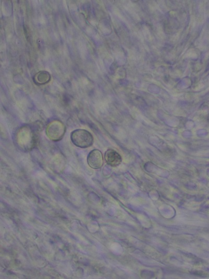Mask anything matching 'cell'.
Returning <instances> with one entry per match:
<instances>
[{"mask_svg": "<svg viewBox=\"0 0 209 279\" xmlns=\"http://www.w3.org/2000/svg\"><path fill=\"white\" fill-rule=\"evenodd\" d=\"M65 132V127L60 122L51 123L46 128V134L53 141L61 140Z\"/></svg>", "mask_w": 209, "mask_h": 279, "instance_id": "obj_3", "label": "cell"}, {"mask_svg": "<svg viewBox=\"0 0 209 279\" xmlns=\"http://www.w3.org/2000/svg\"><path fill=\"white\" fill-rule=\"evenodd\" d=\"M88 163L89 166L94 170H99L103 164V155L98 149L90 152L88 156Z\"/></svg>", "mask_w": 209, "mask_h": 279, "instance_id": "obj_4", "label": "cell"}, {"mask_svg": "<svg viewBox=\"0 0 209 279\" xmlns=\"http://www.w3.org/2000/svg\"><path fill=\"white\" fill-rule=\"evenodd\" d=\"M104 159L107 164L112 167L119 166L122 161L120 155L113 149H108L104 154Z\"/></svg>", "mask_w": 209, "mask_h": 279, "instance_id": "obj_5", "label": "cell"}, {"mask_svg": "<svg viewBox=\"0 0 209 279\" xmlns=\"http://www.w3.org/2000/svg\"><path fill=\"white\" fill-rule=\"evenodd\" d=\"M30 127H22L17 135V141L22 149H30L34 147L36 136Z\"/></svg>", "mask_w": 209, "mask_h": 279, "instance_id": "obj_2", "label": "cell"}, {"mask_svg": "<svg viewBox=\"0 0 209 279\" xmlns=\"http://www.w3.org/2000/svg\"><path fill=\"white\" fill-rule=\"evenodd\" d=\"M71 140L76 147L87 148L93 145L94 138L92 134L86 129H77L71 134Z\"/></svg>", "mask_w": 209, "mask_h": 279, "instance_id": "obj_1", "label": "cell"}]
</instances>
